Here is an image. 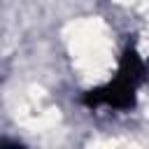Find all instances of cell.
<instances>
[{
	"mask_svg": "<svg viewBox=\"0 0 149 149\" xmlns=\"http://www.w3.org/2000/svg\"><path fill=\"white\" fill-rule=\"evenodd\" d=\"M142 79H144V63L140 61L135 49H126V54L119 63L116 77L112 81H107L105 86L88 91L84 95V105H88V107L107 105L114 109H128L135 102V91Z\"/></svg>",
	"mask_w": 149,
	"mask_h": 149,
	"instance_id": "6da1fadb",
	"label": "cell"
}]
</instances>
